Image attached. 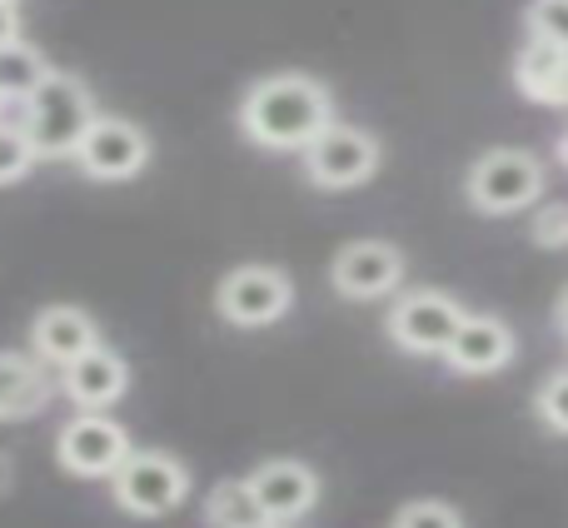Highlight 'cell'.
<instances>
[{
    "instance_id": "cell-10",
    "label": "cell",
    "mask_w": 568,
    "mask_h": 528,
    "mask_svg": "<svg viewBox=\"0 0 568 528\" xmlns=\"http://www.w3.org/2000/svg\"><path fill=\"white\" fill-rule=\"evenodd\" d=\"M329 280L344 299H384L399 290L404 280V255L389 240H354L344 245L329 264Z\"/></svg>"
},
{
    "instance_id": "cell-22",
    "label": "cell",
    "mask_w": 568,
    "mask_h": 528,
    "mask_svg": "<svg viewBox=\"0 0 568 528\" xmlns=\"http://www.w3.org/2000/svg\"><path fill=\"white\" fill-rule=\"evenodd\" d=\"M529 235H534V245H544V250H568V205L539 210L534 225H529Z\"/></svg>"
},
{
    "instance_id": "cell-17",
    "label": "cell",
    "mask_w": 568,
    "mask_h": 528,
    "mask_svg": "<svg viewBox=\"0 0 568 528\" xmlns=\"http://www.w3.org/2000/svg\"><path fill=\"white\" fill-rule=\"evenodd\" d=\"M45 75H50V65L36 45H26V40L0 45V100H26Z\"/></svg>"
},
{
    "instance_id": "cell-15",
    "label": "cell",
    "mask_w": 568,
    "mask_h": 528,
    "mask_svg": "<svg viewBox=\"0 0 568 528\" xmlns=\"http://www.w3.org/2000/svg\"><path fill=\"white\" fill-rule=\"evenodd\" d=\"M50 404V379L26 354H0V419H30Z\"/></svg>"
},
{
    "instance_id": "cell-19",
    "label": "cell",
    "mask_w": 568,
    "mask_h": 528,
    "mask_svg": "<svg viewBox=\"0 0 568 528\" xmlns=\"http://www.w3.org/2000/svg\"><path fill=\"white\" fill-rule=\"evenodd\" d=\"M394 528H464V519L459 509H449L439 499H414L394 514Z\"/></svg>"
},
{
    "instance_id": "cell-16",
    "label": "cell",
    "mask_w": 568,
    "mask_h": 528,
    "mask_svg": "<svg viewBox=\"0 0 568 528\" xmlns=\"http://www.w3.org/2000/svg\"><path fill=\"white\" fill-rule=\"evenodd\" d=\"M205 519L210 528H275L265 519V509L255 504L245 479H225L210 489V504H205Z\"/></svg>"
},
{
    "instance_id": "cell-23",
    "label": "cell",
    "mask_w": 568,
    "mask_h": 528,
    "mask_svg": "<svg viewBox=\"0 0 568 528\" xmlns=\"http://www.w3.org/2000/svg\"><path fill=\"white\" fill-rule=\"evenodd\" d=\"M10 40H20V20H16V6L0 0V45H10Z\"/></svg>"
},
{
    "instance_id": "cell-21",
    "label": "cell",
    "mask_w": 568,
    "mask_h": 528,
    "mask_svg": "<svg viewBox=\"0 0 568 528\" xmlns=\"http://www.w3.org/2000/svg\"><path fill=\"white\" fill-rule=\"evenodd\" d=\"M539 419L549 424L554 434H568V369L549 374L539 389Z\"/></svg>"
},
{
    "instance_id": "cell-18",
    "label": "cell",
    "mask_w": 568,
    "mask_h": 528,
    "mask_svg": "<svg viewBox=\"0 0 568 528\" xmlns=\"http://www.w3.org/2000/svg\"><path fill=\"white\" fill-rule=\"evenodd\" d=\"M30 165H36V150H30L26 130L10 125V120H0V185L20 180Z\"/></svg>"
},
{
    "instance_id": "cell-4",
    "label": "cell",
    "mask_w": 568,
    "mask_h": 528,
    "mask_svg": "<svg viewBox=\"0 0 568 528\" xmlns=\"http://www.w3.org/2000/svg\"><path fill=\"white\" fill-rule=\"evenodd\" d=\"M464 195L479 215H514L544 195V165L524 150H489L469 165Z\"/></svg>"
},
{
    "instance_id": "cell-12",
    "label": "cell",
    "mask_w": 568,
    "mask_h": 528,
    "mask_svg": "<svg viewBox=\"0 0 568 528\" xmlns=\"http://www.w3.org/2000/svg\"><path fill=\"white\" fill-rule=\"evenodd\" d=\"M514 349H519V344H514V329L504 319H494V314H464V324L454 329L444 359L459 374H494L514 359Z\"/></svg>"
},
{
    "instance_id": "cell-5",
    "label": "cell",
    "mask_w": 568,
    "mask_h": 528,
    "mask_svg": "<svg viewBox=\"0 0 568 528\" xmlns=\"http://www.w3.org/2000/svg\"><path fill=\"white\" fill-rule=\"evenodd\" d=\"M290 304H294V284L275 264H240L215 290V309L240 329H260V324L284 319Z\"/></svg>"
},
{
    "instance_id": "cell-7",
    "label": "cell",
    "mask_w": 568,
    "mask_h": 528,
    "mask_svg": "<svg viewBox=\"0 0 568 528\" xmlns=\"http://www.w3.org/2000/svg\"><path fill=\"white\" fill-rule=\"evenodd\" d=\"M379 170V145L374 135L354 125H324L320 135L304 145V175L314 180L320 190H354Z\"/></svg>"
},
{
    "instance_id": "cell-24",
    "label": "cell",
    "mask_w": 568,
    "mask_h": 528,
    "mask_svg": "<svg viewBox=\"0 0 568 528\" xmlns=\"http://www.w3.org/2000/svg\"><path fill=\"white\" fill-rule=\"evenodd\" d=\"M554 110H568V45H564V70H559V100H554Z\"/></svg>"
},
{
    "instance_id": "cell-9",
    "label": "cell",
    "mask_w": 568,
    "mask_h": 528,
    "mask_svg": "<svg viewBox=\"0 0 568 528\" xmlns=\"http://www.w3.org/2000/svg\"><path fill=\"white\" fill-rule=\"evenodd\" d=\"M75 160L85 175L95 180H130L145 170L150 160V140L135 120L125 115H95V125L85 130V140L75 145Z\"/></svg>"
},
{
    "instance_id": "cell-3",
    "label": "cell",
    "mask_w": 568,
    "mask_h": 528,
    "mask_svg": "<svg viewBox=\"0 0 568 528\" xmlns=\"http://www.w3.org/2000/svg\"><path fill=\"white\" fill-rule=\"evenodd\" d=\"M110 484H115V504L135 519H160V514L180 509L190 494L185 464L160 449H130L125 464L110 474Z\"/></svg>"
},
{
    "instance_id": "cell-8",
    "label": "cell",
    "mask_w": 568,
    "mask_h": 528,
    "mask_svg": "<svg viewBox=\"0 0 568 528\" xmlns=\"http://www.w3.org/2000/svg\"><path fill=\"white\" fill-rule=\"evenodd\" d=\"M125 454H130L125 429L115 419H105V414H75L55 439L60 469L80 474V479H110L125 464Z\"/></svg>"
},
{
    "instance_id": "cell-6",
    "label": "cell",
    "mask_w": 568,
    "mask_h": 528,
    "mask_svg": "<svg viewBox=\"0 0 568 528\" xmlns=\"http://www.w3.org/2000/svg\"><path fill=\"white\" fill-rule=\"evenodd\" d=\"M459 324H464L459 299H449L444 290H409V294H399L389 309V339L399 344L404 354L434 359V354L449 349Z\"/></svg>"
},
{
    "instance_id": "cell-1",
    "label": "cell",
    "mask_w": 568,
    "mask_h": 528,
    "mask_svg": "<svg viewBox=\"0 0 568 528\" xmlns=\"http://www.w3.org/2000/svg\"><path fill=\"white\" fill-rule=\"evenodd\" d=\"M329 120V90L310 75H270L240 100V130L265 150H304Z\"/></svg>"
},
{
    "instance_id": "cell-2",
    "label": "cell",
    "mask_w": 568,
    "mask_h": 528,
    "mask_svg": "<svg viewBox=\"0 0 568 528\" xmlns=\"http://www.w3.org/2000/svg\"><path fill=\"white\" fill-rule=\"evenodd\" d=\"M95 125V95L80 75L50 70L26 100H20V130H26L36 160H65Z\"/></svg>"
},
{
    "instance_id": "cell-11",
    "label": "cell",
    "mask_w": 568,
    "mask_h": 528,
    "mask_svg": "<svg viewBox=\"0 0 568 528\" xmlns=\"http://www.w3.org/2000/svg\"><path fill=\"white\" fill-rule=\"evenodd\" d=\"M250 494H255V504L265 509L270 524H294L304 519V514L314 509V499H320V479H314L310 464L300 459H270L260 464L255 474H250Z\"/></svg>"
},
{
    "instance_id": "cell-14",
    "label": "cell",
    "mask_w": 568,
    "mask_h": 528,
    "mask_svg": "<svg viewBox=\"0 0 568 528\" xmlns=\"http://www.w3.org/2000/svg\"><path fill=\"white\" fill-rule=\"evenodd\" d=\"M65 394H70V404L75 409H85V414H100V409H110V404L125 394V384H130V369H125V359H120L115 349H105V344H95L90 354H80L75 364H65Z\"/></svg>"
},
{
    "instance_id": "cell-13",
    "label": "cell",
    "mask_w": 568,
    "mask_h": 528,
    "mask_svg": "<svg viewBox=\"0 0 568 528\" xmlns=\"http://www.w3.org/2000/svg\"><path fill=\"white\" fill-rule=\"evenodd\" d=\"M30 339H36L40 359L55 364V369H65V364H75L80 354L95 349L100 329H95V319H90L85 309H75V304H50V309L36 314V324H30Z\"/></svg>"
},
{
    "instance_id": "cell-25",
    "label": "cell",
    "mask_w": 568,
    "mask_h": 528,
    "mask_svg": "<svg viewBox=\"0 0 568 528\" xmlns=\"http://www.w3.org/2000/svg\"><path fill=\"white\" fill-rule=\"evenodd\" d=\"M559 324H564V334H568V290H564V299H559Z\"/></svg>"
},
{
    "instance_id": "cell-20",
    "label": "cell",
    "mask_w": 568,
    "mask_h": 528,
    "mask_svg": "<svg viewBox=\"0 0 568 528\" xmlns=\"http://www.w3.org/2000/svg\"><path fill=\"white\" fill-rule=\"evenodd\" d=\"M529 35L549 40V45H568V0H534Z\"/></svg>"
},
{
    "instance_id": "cell-26",
    "label": "cell",
    "mask_w": 568,
    "mask_h": 528,
    "mask_svg": "<svg viewBox=\"0 0 568 528\" xmlns=\"http://www.w3.org/2000/svg\"><path fill=\"white\" fill-rule=\"evenodd\" d=\"M559 160H564V165H568V135H564V145H559Z\"/></svg>"
}]
</instances>
